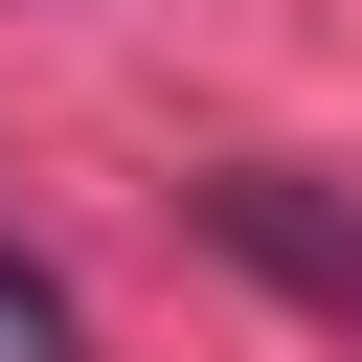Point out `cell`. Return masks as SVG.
<instances>
[{"instance_id":"1","label":"cell","mask_w":362,"mask_h":362,"mask_svg":"<svg viewBox=\"0 0 362 362\" xmlns=\"http://www.w3.org/2000/svg\"><path fill=\"white\" fill-rule=\"evenodd\" d=\"M181 226H204L226 272H272L294 317H339V339H362V204H317V181H272V158H226V181H181Z\"/></svg>"},{"instance_id":"2","label":"cell","mask_w":362,"mask_h":362,"mask_svg":"<svg viewBox=\"0 0 362 362\" xmlns=\"http://www.w3.org/2000/svg\"><path fill=\"white\" fill-rule=\"evenodd\" d=\"M0 362H90V317H68V272L0 226Z\"/></svg>"}]
</instances>
